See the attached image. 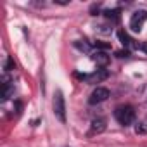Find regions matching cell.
<instances>
[{"label":"cell","instance_id":"5","mask_svg":"<svg viewBox=\"0 0 147 147\" xmlns=\"http://www.w3.org/2000/svg\"><path fill=\"white\" fill-rule=\"evenodd\" d=\"M78 76L82 80H85L87 83H100L109 76V73H107V69H97V71L90 73V75H78Z\"/></svg>","mask_w":147,"mask_h":147},{"label":"cell","instance_id":"7","mask_svg":"<svg viewBox=\"0 0 147 147\" xmlns=\"http://www.w3.org/2000/svg\"><path fill=\"white\" fill-rule=\"evenodd\" d=\"M118 40L121 42L123 47H128V49H138V43H133V40L130 38V35H128L125 30H119V31H118Z\"/></svg>","mask_w":147,"mask_h":147},{"label":"cell","instance_id":"8","mask_svg":"<svg viewBox=\"0 0 147 147\" xmlns=\"http://www.w3.org/2000/svg\"><path fill=\"white\" fill-rule=\"evenodd\" d=\"M106 128H107V125H106V119L104 118H95L92 121V125H90V131L92 133H102Z\"/></svg>","mask_w":147,"mask_h":147},{"label":"cell","instance_id":"6","mask_svg":"<svg viewBox=\"0 0 147 147\" xmlns=\"http://www.w3.org/2000/svg\"><path fill=\"white\" fill-rule=\"evenodd\" d=\"M90 59L97 64V66H100V67H106L107 64H109V55H107V52L106 50H95V52H92V55H90Z\"/></svg>","mask_w":147,"mask_h":147},{"label":"cell","instance_id":"12","mask_svg":"<svg viewBox=\"0 0 147 147\" xmlns=\"http://www.w3.org/2000/svg\"><path fill=\"white\" fill-rule=\"evenodd\" d=\"M75 47H76L78 50H82V52H90V45H88L87 42L78 40V42H75Z\"/></svg>","mask_w":147,"mask_h":147},{"label":"cell","instance_id":"17","mask_svg":"<svg viewBox=\"0 0 147 147\" xmlns=\"http://www.w3.org/2000/svg\"><path fill=\"white\" fill-rule=\"evenodd\" d=\"M138 50H144V52L147 54V42H142V43H138Z\"/></svg>","mask_w":147,"mask_h":147},{"label":"cell","instance_id":"11","mask_svg":"<svg viewBox=\"0 0 147 147\" xmlns=\"http://www.w3.org/2000/svg\"><path fill=\"white\" fill-rule=\"evenodd\" d=\"M104 16L109 21H118L119 19V9H113V11H104Z\"/></svg>","mask_w":147,"mask_h":147},{"label":"cell","instance_id":"16","mask_svg":"<svg viewBox=\"0 0 147 147\" xmlns=\"http://www.w3.org/2000/svg\"><path fill=\"white\" fill-rule=\"evenodd\" d=\"M116 55H118V57H128L130 52H128V50H119V52H116Z\"/></svg>","mask_w":147,"mask_h":147},{"label":"cell","instance_id":"4","mask_svg":"<svg viewBox=\"0 0 147 147\" xmlns=\"http://www.w3.org/2000/svg\"><path fill=\"white\" fill-rule=\"evenodd\" d=\"M107 99H109V90H107V88H104V87H97V88L90 94V97H88V104L95 106V104L106 102Z\"/></svg>","mask_w":147,"mask_h":147},{"label":"cell","instance_id":"14","mask_svg":"<svg viewBox=\"0 0 147 147\" xmlns=\"http://www.w3.org/2000/svg\"><path fill=\"white\" fill-rule=\"evenodd\" d=\"M95 47H99V49L106 50V49H109V47H111V43H106V42H95Z\"/></svg>","mask_w":147,"mask_h":147},{"label":"cell","instance_id":"2","mask_svg":"<svg viewBox=\"0 0 147 147\" xmlns=\"http://www.w3.org/2000/svg\"><path fill=\"white\" fill-rule=\"evenodd\" d=\"M52 107H54V114L55 118L61 121V123H66V102H64V97H62V92L57 90L55 95H54V102H52Z\"/></svg>","mask_w":147,"mask_h":147},{"label":"cell","instance_id":"1","mask_svg":"<svg viewBox=\"0 0 147 147\" xmlns=\"http://www.w3.org/2000/svg\"><path fill=\"white\" fill-rule=\"evenodd\" d=\"M114 118L119 125L123 126H130L133 121H135V109L131 106H118L114 109Z\"/></svg>","mask_w":147,"mask_h":147},{"label":"cell","instance_id":"13","mask_svg":"<svg viewBox=\"0 0 147 147\" xmlns=\"http://www.w3.org/2000/svg\"><path fill=\"white\" fill-rule=\"evenodd\" d=\"M111 30H113V28H109V26H106V24H99V26H97V31H99V33H104V35L111 33Z\"/></svg>","mask_w":147,"mask_h":147},{"label":"cell","instance_id":"15","mask_svg":"<svg viewBox=\"0 0 147 147\" xmlns=\"http://www.w3.org/2000/svg\"><path fill=\"white\" fill-rule=\"evenodd\" d=\"M12 69H14V61L9 57V59H7V62H5V71H12Z\"/></svg>","mask_w":147,"mask_h":147},{"label":"cell","instance_id":"10","mask_svg":"<svg viewBox=\"0 0 147 147\" xmlns=\"http://www.w3.org/2000/svg\"><path fill=\"white\" fill-rule=\"evenodd\" d=\"M135 133L137 135H147V119H144V121L135 125Z\"/></svg>","mask_w":147,"mask_h":147},{"label":"cell","instance_id":"9","mask_svg":"<svg viewBox=\"0 0 147 147\" xmlns=\"http://www.w3.org/2000/svg\"><path fill=\"white\" fill-rule=\"evenodd\" d=\"M12 94H14V85L5 78V82H4V85H2V99L7 100V99H11Z\"/></svg>","mask_w":147,"mask_h":147},{"label":"cell","instance_id":"3","mask_svg":"<svg viewBox=\"0 0 147 147\" xmlns=\"http://www.w3.org/2000/svg\"><path fill=\"white\" fill-rule=\"evenodd\" d=\"M145 21H147V12H145V11H137V12H133L131 19H130V28H131V31L140 33Z\"/></svg>","mask_w":147,"mask_h":147}]
</instances>
